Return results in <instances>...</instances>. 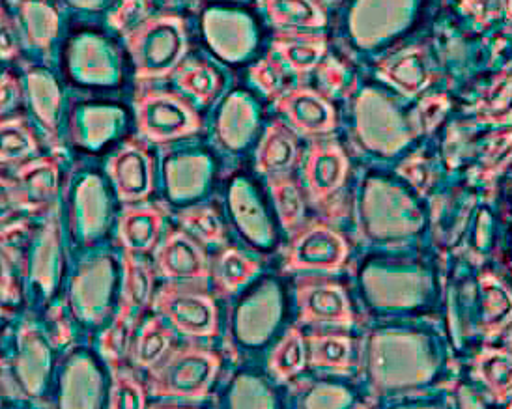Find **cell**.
<instances>
[{
  "label": "cell",
  "mask_w": 512,
  "mask_h": 409,
  "mask_svg": "<svg viewBox=\"0 0 512 409\" xmlns=\"http://www.w3.org/2000/svg\"><path fill=\"white\" fill-rule=\"evenodd\" d=\"M473 376L483 383L499 402L512 395V353L501 348H484L473 363Z\"/></svg>",
  "instance_id": "obj_23"
},
{
  "label": "cell",
  "mask_w": 512,
  "mask_h": 409,
  "mask_svg": "<svg viewBox=\"0 0 512 409\" xmlns=\"http://www.w3.org/2000/svg\"><path fill=\"white\" fill-rule=\"evenodd\" d=\"M21 212L19 200L15 195L14 178H8L0 172V234L19 225L17 215Z\"/></svg>",
  "instance_id": "obj_40"
},
{
  "label": "cell",
  "mask_w": 512,
  "mask_h": 409,
  "mask_svg": "<svg viewBox=\"0 0 512 409\" xmlns=\"http://www.w3.org/2000/svg\"><path fill=\"white\" fill-rule=\"evenodd\" d=\"M210 176V163L202 156H178L167 161L165 180L174 200H187L202 193Z\"/></svg>",
  "instance_id": "obj_22"
},
{
  "label": "cell",
  "mask_w": 512,
  "mask_h": 409,
  "mask_svg": "<svg viewBox=\"0 0 512 409\" xmlns=\"http://www.w3.org/2000/svg\"><path fill=\"white\" fill-rule=\"evenodd\" d=\"M346 254V243L329 226H307L290 243L285 271H335L341 268Z\"/></svg>",
  "instance_id": "obj_10"
},
{
  "label": "cell",
  "mask_w": 512,
  "mask_h": 409,
  "mask_svg": "<svg viewBox=\"0 0 512 409\" xmlns=\"http://www.w3.org/2000/svg\"><path fill=\"white\" fill-rule=\"evenodd\" d=\"M174 346V329L156 314L148 318L137 331L131 342L129 355L133 365L141 370H152L157 367Z\"/></svg>",
  "instance_id": "obj_19"
},
{
  "label": "cell",
  "mask_w": 512,
  "mask_h": 409,
  "mask_svg": "<svg viewBox=\"0 0 512 409\" xmlns=\"http://www.w3.org/2000/svg\"><path fill=\"white\" fill-rule=\"evenodd\" d=\"M51 370V350L42 331L25 324L17 335V350L0 374V385H14L21 396L36 398L43 391Z\"/></svg>",
  "instance_id": "obj_6"
},
{
  "label": "cell",
  "mask_w": 512,
  "mask_h": 409,
  "mask_svg": "<svg viewBox=\"0 0 512 409\" xmlns=\"http://www.w3.org/2000/svg\"><path fill=\"white\" fill-rule=\"evenodd\" d=\"M299 324L339 325L354 324L350 299L339 284L328 279H299L296 286Z\"/></svg>",
  "instance_id": "obj_7"
},
{
  "label": "cell",
  "mask_w": 512,
  "mask_h": 409,
  "mask_svg": "<svg viewBox=\"0 0 512 409\" xmlns=\"http://www.w3.org/2000/svg\"><path fill=\"white\" fill-rule=\"evenodd\" d=\"M29 98L34 114L38 116L47 139L55 142L57 139L58 107H60V92L55 79L42 70H30Z\"/></svg>",
  "instance_id": "obj_24"
},
{
  "label": "cell",
  "mask_w": 512,
  "mask_h": 409,
  "mask_svg": "<svg viewBox=\"0 0 512 409\" xmlns=\"http://www.w3.org/2000/svg\"><path fill=\"white\" fill-rule=\"evenodd\" d=\"M348 161L337 144H314L309 152L303 174L314 200L333 195L346 180Z\"/></svg>",
  "instance_id": "obj_17"
},
{
  "label": "cell",
  "mask_w": 512,
  "mask_h": 409,
  "mask_svg": "<svg viewBox=\"0 0 512 409\" xmlns=\"http://www.w3.org/2000/svg\"><path fill=\"white\" fill-rule=\"evenodd\" d=\"M107 172L122 204L143 202L154 191V159L137 139L126 142L111 157Z\"/></svg>",
  "instance_id": "obj_9"
},
{
  "label": "cell",
  "mask_w": 512,
  "mask_h": 409,
  "mask_svg": "<svg viewBox=\"0 0 512 409\" xmlns=\"http://www.w3.org/2000/svg\"><path fill=\"white\" fill-rule=\"evenodd\" d=\"M219 370V353L199 342H187L172 348L157 367L148 370L146 387L154 398L202 400L210 395Z\"/></svg>",
  "instance_id": "obj_3"
},
{
  "label": "cell",
  "mask_w": 512,
  "mask_h": 409,
  "mask_svg": "<svg viewBox=\"0 0 512 409\" xmlns=\"http://www.w3.org/2000/svg\"><path fill=\"white\" fill-rule=\"evenodd\" d=\"M157 273L167 281L206 283L210 279V258L204 245L185 230H172L156 247Z\"/></svg>",
  "instance_id": "obj_11"
},
{
  "label": "cell",
  "mask_w": 512,
  "mask_h": 409,
  "mask_svg": "<svg viewBox=\"0 0 512 409\" xmlns=\"http://www.w3.org/2000/svg\"><path fill=\"white\" fill-rule=\"evenodd\" d=\"M152 309L187 339H214L219 333L217 305L204 283L167 281L152 299Z\"/></svg>",
  "instance_id": "obj_4"
},
{
  "label": "cell",
  "mask_w": 512,
  "mask_h": 409,
  "mask_svg": "<svg viewBox=\"0 0 512 409\" xmlns=\"http://www.w3.org/2000/svg\"><path fill=\"white\" fill-rule=\"evenodd\" d=\"M298 156V141L294 133L281 122H275L268 127L256 150V170L266 176L286 174L296 165Z\"/></svg>",
  "instance_id": "obj_20"
},
{
  "label": "cell",
  "mask_w": 512,
  "mask_h": 409,
  "mask_svg": "<svg viewBox=\"0 0 512 409\" xmlns=\"http://www.w3.org/2000/svg\"><path fill=\"white\" fill-rule=\"evenodd\" d=\"M40 150L34 131L23 116L0 120V163L15 165Z\"/></svg>",
  "instance_id": "obj_27"
},
{
  "label": "cell",
  "mask_w": 512,
  "mask_h": 409,
  "mask_svg": "<svg viewBox=\"0 0 512 409\" xmlns=\"http://www.w3.org/2000/svg\"><path fill=\"white\" fill-rule=\"evenodd\" d=\"M178 221L189 236L200 241L202 245H212L225 240V228L219 215L210 206H191L178 212Z\"/></svg>",
  "instance_id": "obj_35"
},
{
  "label": "cell",
  "mask_w": 512,
  "mask_h": 409,
  "mask_svg": "<svg viewBox=\"0 0 512 409\" xmlns=\"http://www.w3.org/2000/svg\"><path fill=\"white\" fill-rule=\"evenodd\" d=\"M139 81L165 79L184 62L189 51L185 21L176 14L146 17L126 34Z\"/></svg>",
  "instance_id": "obj_2"
},
{
  "label": "cell",
  "mask_w": 512,
  "mask_h": 409,
  "mask_svg": "<svg viewBox=\"0 0 512 409\" xmlns=\"http://www.w3.org/2000/svg\"><path fill=\"white\" fill-rule=\"evenodd\" d=\"M176 83L200 103H210L221 88V77L206 62L185 60L176 70Z\"/></svg>",
  "instance_id": "obj_33"
},
{
  "label": "cell",
  "mask_w": 512,
  "mask_h": 409,
  "mask_svg": "<svg viewBox=\"0 0 512 409\" xmlns=\"http://www.w3.org/2000/svg\"><path fill=\"white\" fill-rule=\"evenodd\" d=\"M271 21L283 29L316 27L324 23L311 0H264Z\"/></svg>",
  "instance_id": "obj_36"
},
{
  "label": "cell",
  "mask_w": 512,
  "mask_h": 409,
  "mask_svg": "<svg viewBox=\"0 0 512 409\" xmlns=\"http://www.w3.org/2000/svg\"><path fill=\"white\" fill-rule=\"evenodd\" d=\"M23 98V86L12 73L0 75V120Z\"/></svg>",
  "instance_id": "obj_43"
},
{
  "label": "cell",
  "mask_w": 512,
  "mask_h": 409,
  "mask_svg": "<svg viewBox=\"0 0 512 409\" xmlns=\"http://www.w3.org/2000/svg\"><path fill=\"white\" fill-rule=\"evenodd\" d=\"M25 264V273H29L30 281L38 284L45 296L51 297L60 277V230L55 215L47 217L40 238L34 243Z\"/></svg>",
  "instance_id": "obj_18"
},
{
  "label": "cell",
  "mask_w": 512,
  "mask_h": 409,
  "mask_svg": "<svg viewBox=\"0 0 512 409\" xmlns=\"http://www.w3.org/2000/svg\"><path fill=\"white\" fill-rule=\"evenodd\" d=\"M75 6H81V8H96L103 0H70Z\"/></svg>",
  "instance_id": "obj_45"
},
{
  "label": "cell",
  "mask_w": 512,
  "mask_h": 409,
  "mask_svg": "<svg viewBox=\"0 0 512 409\" xmlns=\"http://www.w3.org/2000/svg\"><path fill=\"white\" fill-rule=\"evenodd\" d=\"M70 219L73 230L86 245L103 234L109 219V200L98 176H88L75 189Z\"/></svg>",
  "instance_id": "obj_15"
},
{
  "label": "cell",
  "mask_w": 512,
  "mask_h": 409,
  "mask_svg": "<svg viewBox=\"0 0 512 409\" xmlns=\"http://www.w3.org/2000/svg\"><path fill=\"white\" fill-rule=\"evenodd\" d=\"M103 381L98 367L86 355H75L60 380V409H100Z\"/></svg>",
  "instance_id": "obj_14"
},
{
  "label": "cell",
  "mask_w": 512,
  "mask_h": 409,
  "mask_svg": "<svg viewBox=\"0 0 512 409\" xmlns=\"http://www.w3.org/2000/svg\"><path fill=\"white\" fill-rule=\"evenodd\" d=\"M481 294V329L486 337H494L512 322L511 292L498 279L484 275Z\"/></svg>",
  "instance_id": "obj_25"
},
{
  "label": "cell",
  "mask_w": 512,
  "mask_h": 409,
  "mask_svg": "<svg viewBox=\"0 0 512 409\" xmlns=\"http://www.w3.org/2000/svg\"><path fill=\"white\" fill-rule=\"evenodd\" d=\"M148 387L133 368L124 363L111 367L109 409H148Z\"/></svg>",
  "instance_id": "obj_32"
},
{
  "label": "cell",
  "mask_w": 512,
  "mask_h": 409,
  "mask_svg": "<svg viewBox=\"0 0 512 409\" xmlns=\"http://www.w3.org/2000/svg\"><path fill=\"white\" fill-rule=\"evenodd\" d=\"M75 68L83 81H109L113 77V60L100 40H81L75 51Z\"/></svg>",
  "instance_id": "obj_37"
},
{
  "label": "cell",
  "mask_w": 512,
  "mask_h": 409,
  "mask_svg": "<svg viewBox=\"0 0 512 409\" xmlns=\"http://www.w3.org/2000/svg\"><path fill=\"white\" fill-rule=\"evenodd\" d=\"M21 17L25 23V36L30 45L38 49H49L58 34L57 12L45 2L23 0Z\"/></svg>",
  "instance_id": "obj_31"
},
{
  "label": "cell",
  "mask_w": 512,
  "mask_h": 409,
  "mask_svg": "<svg viewBox=\"0 0 512 409\" xmlns=\"http://www.w3.org/2000/svg\"><path fill=\"white\" fill-rule=\"evenodd\" d=\"M277 111L286 114L290 124L303 133H328L335 127L333 109L313 90H286L277 99Z\"/></svg>",
  "instance_id": "obj_16"
},
{
  "label": "cell",
  "mask_w": 512,
  "mask_h": 409,
  "mask_svg": "<svg viewBox=\"0 0 512 409\" xmlns=\"http://www.w3.org/2000/svg\"><path fill=\"white\" fill-rule=\"evenodd\" d=\"M17 226L0 234V316H10L12 309L21 301V284L17 279V268L25 266L21 251L17 249L12 238Z\"/></svg>",
  "instance_id": "obj_26"
},
{
  "label": "cell",
  "mask_w": 512,
  "mask_h": 409,
  "mask_svg": "<svg viewBox=\"0 0 512 409\" xmlns=\"http://www.w3.org/2000/svg\"><path fill=\"white\" fill-rule=\"evenodd\" d=\"M137 129L146 141L163 142L184 139L202 129L195 107L178 94L148 88L135 99Z\"/></svg>",
  "instance_id": "obj_5"
},
{
  "label": "cell",
  "mask_w": 512,
  "mask_h": 409,
  "mask_svg": "<svg viewBox=\"0 0 512 409\" xmlns=\"http://www.w3.org/2000/svg\"><path fill=\"white\" fill-rule=\"evenodd\" d=\"M273 51L285 60L294 71L313 68L316 60L324 53V43L311 36H283L273 43Z\"/></svg>",
  "instance_id": "obj_38"
},
{
  "label": "cell",
  "mask_w": 512,
  "mask_h": 409,
  "mask_svg": "<svg viewBox=\"0 0 512 409\" xmlns=\"http://www.w3.org/2000/svg\"><path fill=\"white\" fill-rule=\"evenodd\" d=\"M505 409H512V395L509 396V404H507V406H505Z\"/></svg>",
  "instance_id": "obj_46"
},
{
  "label": "cell",
  "mask_w": 512,
  "mask_h": 409,
  "mask_svg": "<svg viewBox=\"0 0 512 409\" xmlns=\"http://www.w3.org/2000/svg\"><path fill=\"white\" fill-rule=\"evenodd\" d=\"M114 268L111 258L103 256L79 271L70 290L73 314L85 324H101L111 311Z\"/></svg>",
  "instance_id": "obj_8"
},
{
  "label": "cell",
  "mask_w": 512,
  "mask_h": 409,
  "mask_svg": "<svg viewBox=\"0 0 512 409\" xmlns=\"http://www.w3.org/2000/svg\"><path fill=\"white\" fill-rule=\"evenodd\" d=\"M124 281L120 290L118 312L113 325L105 329L100 350L109 367L124 363L129 355L131 342L143 325L144 312L152 307L154 299V269L139 254L124 251L122 256Z\"/></svg>",
  "instance_id": "obj_1"
},
{
  "label": "cell",
  "mask_w": 512,
  "mask_h": 409,
  "mask_svg": "<svg viewBox=\"0 0 512 409\" xmlns=\"http://www.w3.org/2000/svg\"><path fill=\"white\" fill-rule=\"evenodd\" d=\"M268 185H270L271 197L279 213L281 225L285 226L288 232L296 230L305 210L298 184L290 180L286 174H277V176H268Z\"/></svg>",
  "instance_id": "obj_34"
},
{
  "label": "cell",
  "mask_w": 512,
  "mask_h": 409,
  "mask_svg": "<svg viewBox=\"0 0 512 409\" xmlns=\"http://www.w3.org/2000/svg\"><path fill=\"white\" fill-rule=\"evenodd\" d=\"M307 367V346L299 327H290L285 337L273 348L268 359V370L275 380L288 381Z\"/></svg>",
  "instance_id": "obj_29"
},
{
  "label": "cell",
  "mask_w": 512,
  "mask_h": 409,
  "mask_svg": "<svg viewBox=\"0 0 512 409\" xmlns=\"http://www.w3.org/2000/svg\"><path fill=\"white\" fill-rule=\"evenodd\" d=\"M258 262L245 256L234 247H227L215 254L210 262V277L214 279L219 296H232L249 283L258 273Z\"/></svg>",
  "instance_id": "obj_21"
},
{
  "label": "cell",
  "mask_w": 512,
  "mask_h": 409,
  "mask_svg": "<svg viewBox=\"0 0 512 409\" xmlns=\"http://www.w3.org/2000/svg\"><path fill=\"white\" fill-rule=\"evenodd\" d=\"M58 174L57 157L30 159L17 169L14 185L21 212L42 215L53 210L60 182Z\"/></svg>",
  "instance_id": "obj_12"
},
{
  "label": "cell",
  "mask_w": 512,
  "mask_h": 409,
  "mask_svg": "<svg viewBox=\"0 0 512 409\" xmlns=\"http://www.w3.org/2000/svg\"><path fill=\"white\" fill-rule=\"evenodd\" d=\"M148 409H197L189 408V406H178V404H172V402H154L150 404Z\"/></svg>",
  "instance_id": "obj_44"
},
{
  "label": "cell",
  "mask_w": 512,
  "mask_h": 409,
  "mask_svg": "<svg viewBox=\"0 0 512 409\" xmlns=\"http://www.w3.org/2000/svg\"><path fill=\"white\" fill-rule=\"evenodd\" d=\"M253 79H255L258 85L262 86L268 94H275L283 88L285 83V71L281 62L268 58V60H262L258 66L253 68Z\"/></svg>",
  "instance_id": "obj_42"
},
{
  "label": "cell",
  "mask_w": 512,
  "mask_h": 409,
  "mask_svg": "<svg viewBox=\"0 0 512 409\" xmlns=\"http://www.w3.org/2000/svg\"><path fill=\"white\" fill-rule=\"evenodd\" d=\"M359 409H367V408H365V406H361V408H359Z\"/></svg>",
  "instance_id": "obj_47"
},
{
  "label": "cell",
  "mask_w": 512,
  "mask_h": 409,
  "mask_svg": "<svg viewBox=\"0 0 512 409\" xmlns=\"http://www.w3.org/2000/svg\"><path fill=\"white\" fill-rule=\"evenodd\" d=\"M307 365L346 372L352 367V340L342 335H311L305 339Z\"/></svg>",
  "instance_id": "obj_28"
},
{
  "label": "cell",
  "mask_w": 512,
  "mask_h": 409,
  "mask_svg": "<svg viewBox=\"0 0 512 409\" xmlns=\"http://www.w3.org/2000/svg\"><path fill=\"white\" fill-rule=\"evenodd\" d=\"M21 32L12 15L0 10V58H15L21 51Z\"/></svg>",
  "instance_id": "obj_41"
},
{
  "label": "cell",
  "mask_w": 512,
  "mask_h": 409,
  "mask_svg": "<svg viewBox=\"0 0 512 409\" xmlns=\"http://www.w3.org/2000/svg\"><path fill=\"white\" fill-rule=\"evenodd\" d=\"M150 8V0H124L120 8L109 17V21L114 29L128 34L129 30L135 29L146 17H150Z\"/></svg>",
  "instance_id": "obj_39"
},
{
  "label": "cell",
  "mask_w": 512,
  "mask_h": 409,
  "mask_svg": "<svg viewBox=\"0 0 512 409\" xmlns=\"http://www.w3.org/2000/svg\"><path fill=\"white\" fill-rule=\"evenodd\" d=\"M167 210L159 204H126L118 219V243L124 251L144 254L156 249Z\"/></svg>",
  "instance_id": "obj_13"
},
{
  "label": "cell",
  "mask_w": 512,
  "mask_h": 409,
  "mask_svg": "<svg viewBox=\"0 0 512 409\" xmlns=\"http://www.w3.org/2000/svg\"><path fill=\"white\" fill-rule=\"evenodd\" d=\"M120 122V113L107 107H86L73 127L75 142L85 148H98L109 141Z\"/></svg>",
  "instance_id": "obj_30"
}]
</instances>
